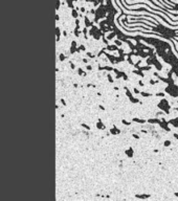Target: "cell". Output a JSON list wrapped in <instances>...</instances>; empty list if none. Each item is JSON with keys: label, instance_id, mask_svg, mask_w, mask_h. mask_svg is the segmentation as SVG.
<instances>
[{"label": "cell", "instance_id": "1", "mask_svg": "<svg viewBox=\"0 0 178 201\" xmlns=\"http://www.w3.org/2000/svg\"><path fill=\"white\" fill-rule=\"evenodd\" d=\"M60 58H61L60 60H62V61L64 60V56H63V55H61V56H60Z\"/></svg>", "mask_w": 178, "mask_h": 201}]
</instances>
